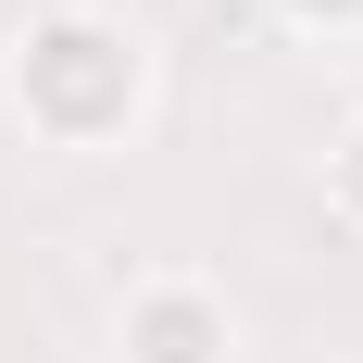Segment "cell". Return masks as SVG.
Listing matches in <instances>:
<instances>
[{
  "label": "cell",
  "mask_w": 363,
  "mask_h": 363,
  "mask_svg": "<svg viewBox=\"0 0 363 363\" xmlns=\"http://www.w3.org/2000/svg\"><path fill=\"white\" fill-rule=\"evenodd\" d=\"M0 101L38 150H125L150 113V38L101 0H38L26 26L0 38Z\"/></svg>",
  "instance_id": "obj_1"
},
{
  "label": "cell",
  "mask_w": 363,
  "mask_h": 363,
  "mask_svg": "<svg viewBox=\"0 0 363 363\" xmlns=\"http://www.w3.org/2000/svg\"><path fill=\"white\" fill-rule=\"evenodd\" d=\"M113 363H238V301L188 263H150L113 301Z\"/></svg>",
  "instance_id": "obj_2"
},
{
  "label": "cell",
  "mask_w": 363,
  "mask_h": 363,
  "mask_svg": "<svg viewBox=\"0 0 363 363\" xmlns=\"http://www.w3.org/2000/svg\"><path fill=\"white\" fill-rule=\"evenodd\" d=\"M326 213H338V225L363 238V113H351V125L326 138Z\"/></svg>",
  "instance_id": "obj_3"
},
{
  "label": "cell",
  "mask_w": 363,
  "mask_h": 363,
  "mask_svg": "<svg viewBox=\"0 0 363 363\" xmlns=\"http://www.w3.org/2000/svg\"><path fill=\"white\" fill-rule=\"evenodd\" d=\"M276 26H301V38H363V0H276Z\"/></svg>",
  "instance_id": "obj_4"
}]
</instances>
